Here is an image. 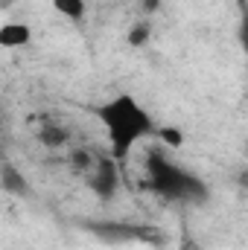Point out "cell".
<instances>
[{
	"label": "cell",
	"mask_w": 248,
	"mask_h": 250,
	"mask_svg": "<svg viewBox=\"0 0 248 250\" xmlns=\"http://www.w3.org/2000/svg\"><path fill=\"white\" fill-rule=\"evenodd\" d=\"M94 117L99 120L105 137H108V154L114 160H125L131 154V148L143 137L152 134V117L128 93H117V96L105 99L102 105H97Z\"/></svg>",
	"instance_id": "cell-1"
},
{
	"label": "cell",
	"mask_w": 248,
	"mask_h": 250,
	"mask_svg": "<svg viewBox=\"0 0 248 250\" xmlns=\"http://www.w3.org/2000/svg\"><path fill=\"white\" fill-rule=\"evenodd\" d=\"M146 175H149V187L167 201H193V204H198V201L207 198L204 181L196 178L193 172L181 169V166H175L164 154H149Z\"/></svg>",
	"instance_id": "cell-2"
},
{
	"label": "cell",
	"mask_w": 248,
	"mask_h": 250,
	"mask_svg": "<svg viewBox=\"0 0 248 250\" xmlns=\"http://www.w3.org/2000/svg\"><path fill=\"white\" fill-rule=\"evenodd\" d=\"M117 163H120V160H114L111 154H105V157L97 160V166H94L91 175H88V184L94 189V195L102 198V201L114 198L117 189H120V169H117Z\"/></svg>",
	"instance_id": "cell-3"
},
{
	"label": "cell",
	"mask_w": 248,
	"mask_h": 250,
	"mask_svg": "<svg viewBox=\"0 0 248 250\" xmlns=\"http://www.w3.org/2000/svg\"><path fill=\"white\" fill-rule=\"evenodd\" d=\"M94 233H99V236H105L108 242H125V239H143V236H149L146 230H140V227H128V224H97L94 227Z\"/></svg>",
	"instance_id": "cell-4"
},
{
	"label": "cell",
	"mask_w": 248,
	"mask_h": 250,
	"mask_svg": "<svg viewBox=\"0 0 248 250\" xmlns=\"http://www.w3.org/2000/svg\"><path fill=\"white\" fill-rule=\"evenodd\" d=\"M24 44H29V26L26 23H3V29H0V47L15 50V47H24Z\"/></svg>",
	"instance_id": "cell-5"
},
{
	"label": "cell",
	"mask_w": 248,
	"mask_h": 250,
	"mask_svg": "<svg viewBox=\"0 0 248 250\" xmlns=\"http://www.w3.org/2000/svg\"><path fill=\"white\" fill-rule=\"evenodd\" d=\"M0 187H3V192H9V195H26V181H24V175L12 163H3Z\"/></svg>",
	"instance_id": "cell-6"
},
{
	"label": "cell",
	"mask_w": 248,
	"mask_h": 250,
	"mask_svg": "<svg viewBox=\"0 0 248 250\" xmlns=\"http://www.w3.org/2000/svg\"><path fill=\"white\" fill-rule=\"evenodd\" d=\"M38 140L47 146V148H62L64 143H67V131H64L62 125H41V131H38Z\"/></svg>",
	"instance_id": "cell-7"
},
{
	"label": "cell",
	"mask_w": 248,
	"mask_h": 250,
	"mask_svg": "<svg viewBox=\"0 0 248 250\" xmlns=\"http://www.w3.org/2000/svg\"><path fill=\"white\" fill-rule=\"evenodd\" d=\"M53 9L70 21H82L88 6H85V0H53Z\"/></svg>",
	"instance_id": "cell-8"
},
{
	"label": "cell",
	"mask_w": 248,
	"mask_h": 250,
	"mask_svg": "<svg viewBox=\"0 0 248 250\" xmlns=\"http://www.w3.org/2000/svg\"><path fill=\"white\" fill-rule=\"evenodd\" d=\"M97 160H99V157H94L88 148H73V151H70V166H73L76 172L91 175V169L97 166Z\"/></svg>",
	"instance_id": "cell-9"
},
{
	"label": "cell",
	"mask_w": 248,
	"mask_h": 250,
	"mask_svg": "<svg viewBox=\"0 0 248 250\" xmlns=\"http://www.w3.org/2000/svg\"><path fill=\"white\" fill-rule=\"evenodd\" d=\"M237 35H240V47L248 53V6H243V15H240V26H237Z\"/></svg>",
	"instance_id": "cell-10"
},
{
	"label": "cell",
	"mask_w": 248,
	"mask_h": 250,
	"mask_svg": "<svg viewBox=\"0 0 248 250\" xmlns=\"http://www.w3.org/2000/svg\"><path fill=\"white\" fill-rule=\"evenodd\" d=\"M146 38H149V26L146 23H137V26H131V32H128V41L137 47V44H146Z\"/></svg>",
	"instance_id": "cell-11"
},
{
	"label": "cell",
	"mask_w": 248,
	"mask_h": 250,
	"mask_svg": "<svg viewBox=\"0 0 248 250\" xmlns=\"http://www.w3.org/2000/svg\"><path fill=\"white\" fill-rule=\"evenodd\" d=\"M161 140H164L167 146H173V148L181 146V134H178L175 128H164V131H161Z\"/></svg>",
	"instance_id": "cell-12"
},
{
	"label": "cell",
	"mask_w": 248,
	"mask_h": 250,
	"mask_svg": "<svg viewBox=\"0 0 248 250\" xmlns=\"http://www.w3.org/2000/svg\"><path fill=\"white\" fill-rule=\"evenodd\" d=\"M161 0H143V12H155Z\"/></svg>",
	"instance_id": "cell-13"
}]
</instances>
